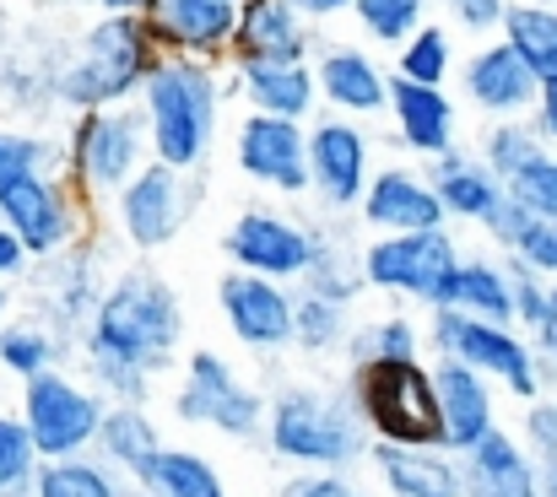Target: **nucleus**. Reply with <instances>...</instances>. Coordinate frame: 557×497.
I'll return each mask as SVG.
<instances>
[{
  "label": "nucleus",
  "mask_w": 557,
  "mask_h": 497,
  "mask_svg": "<svg viewBox=\"0 0 557 497\" xmlns=\"http://www.w3.org/2000/svg\"><path fill=\"white\" fill-rule=\"evenodd\" d=\"M509 265V282H515V331H531V340L547 325V309H553V276L531 271L520 254H504Z\"/></svg>",
  "instance_id": "41"
},
{
  "label": "nucleus",
  "mask_w": 557,
  "mask_h": 497,
  "mask_svg": "<svg viewBox=\"0 0 557 497\" xmlns=\"http://www.w3.org/2000/svg\"><path fill=\"white\" fill-rule=\"evenodd\" d=\"M38 471H44V455H38L22 411L0 406V497H33Z\"/></svg>",
  "instance_id": "39"
},
{
  "label": "nucleus",
  "mask_w": 557,
  "mask_h": 497,
  "mask_svg": "<svg viewBox=\"0 0 557 497\" xmlns=\"http://www.w3.org/2000/svg\"><path fill=\"white\" fill-rule=\"evenodd\" d=\"M185 309L158 271H120L82 331V357L92 384L120 406H147L152 378L180 357Z\"/></svg>",
  "instance_id": "1"
},
{
  "label": "nucleus",
  "mask_w": 557,
  "mask_h": 497,
  "mask_svg": "<svg viewBox=\"0 0 557 497\" xmlns=\"http://www.w3.org/2000/svg\"><path fill=\"white\" fill-rule=\"evenodd\" d=\"M444 200L433 189V178H422L417 167H379L363 200V222L373 233H433L444 227Z\"/></svg>",
  "instance_id": "21"
},
{
  "label": "nucleus",
  "mask_w": 557,
  "mask_h": 497,
  "mask_svg": "<svg viewBox=\"0 0 557 497\" xmlns=\"http://www.w3.org/2000/svg\"><path fill=\"white\" fill-rule=\"evenodd\" d=\"M460 465H466V497H542L536 455L509 427H493L476 449L460 455Z\"/></svg>",
  "instance_id": "25"
},
{
  "label": "nucleus",
  "mask_w": 557,
  "mask_h": 497,
  "mask_svg": "<svg viewBox=\"0 0 557 497\" xmlns=\"http://www.w3.org/2000/svg\"><path fill=\"white\" fill-rule=\"evenodd\" d=\"M152 497H227V482L200 449H163V460L147 476Z\"/></svg>",
  "instance_id": "36"
},
{
  "label": "nucleus",
  "mask_w": 557,
  "mask_h": 497,
  "mask_svg": "<svg viewBox=\"0 0 557 497\" xmlns=\"http://www.w3.org/2000/svg\"><path fill=\"white\" fill-rule=\"evenodd\" d=\"M498 33H504V44L531 65V76H536V82H557V5L515 0Z\"/></svg>",
  "instance_id": "30"
},
{
  "label": "nucleus",
  "mask_w": 557,
  "mask_h": 497,
  "mask_svg": "<svg viewBox=\"0 0 557 497\" xmlns=\"http://www.w3.org/2000/svg\"><path fill=\"white\" fill-rule=\"evenodd\" d=\"M455 71V38L444 22H428L417 27L406 44H400V60H395V76L400 82H422V87H444Z\"/></svg>",
  "instance_id": "38"
},
{
  "label": "nucleus",
  "mask_w": 557,
  "mask_h": 497,
  "mask_svg": "<svg viewBox=\"0 0 557 497\" xmlns=\"http://www.w3.org/2000/svg\"><path fill=\"white\" fill-rule=\"evenodd\" d=\"M293 346L304 357L347 351L352 346V309L336 303V298H320V293H298V335H293Z\"/></svg>",
  "instance_id": "35"
},
{
  "label": "nucleus",
  "mask_w": 557,
  "mask_h": 497,
  "mask_svg": "<svg viewBox=\"0 0 557 497\" xmlns=\"http://www.w3.org/2000/svg\"><path fill=\"white\" fill-rule=\"evenodd\" d=\"M536 351H542L547 362H557V282H553V309H547V325H542V335H536Z\"/></svg>",
  "instance_id": "49"
},
{
  "label": "nucleus",
  "mask_w": 557,
  "mask_h": 497,
  "mask_svg": "<svg viewBox=\"0 0 557 497\" xmlns=\"http://www.w3.org/2000/svg\"><path fill=\"white\" fill-rule=\"evenodd\" d=\"M33 265V254H27V244L0 222V282H22V271Z\"/></svg>",
  "instance_id": "47"
},
{
  "label": "nucleus",
  "mask_w": 557,
  "mask_h": 497,
  "mask_svg": "<svg viewBox=\"0 0 557 497\" xmlns=\"http://www.w3.org/2000/svg\"><path fill=\"white\" fill-rule=\"evenodd\" d=\"M460 265H466V254H460V238L449 227H433V233H379L373 244H363V276H369L373 293L411 298L428 314L449 309V287H455Z\"/></svg>",
  "instance_id": "8"
},
{
  "label": "nucleus",
  "mask_w": 557,
  "mask_h": 497,
  "mask_svg": "<svg viewBox=\"0 0 557 497\" xmlns=\"http://www.w3.org/2000/svg\"><path fill=\"white\" fill-rule=\"evenodd\" d=\"M0 222L27 244L33 260H60L82 244V189L49 167H27L0 184Z\"/></svg>",
  "instance_id": "11"
},
{
  "label": "nucleus",
  "mask_w": 557,
  "mask_h": 497,
  "mask_svg": "<svg viewBox=\"0 0 557 497\" xmlns=\"http://www.w3.org/2000/svg\"><path fill=\"white\" fill-rule=\"evenodd\" d=\"M65 357V335L49 331L44 320H5L0 325V373H11L16 384H33L38 373L60 368Z\"/></svg>",
  "instance_id": "31"
},
{
  "label": "nucleus",
  "mask_w": 557,
  "mask_h": 497,
  "mask_svg": "<svg viewBox=\"0 0 557 497\" xmlns=\"http://www.w3.org/2000/svg\"><path fill=\"white\" fill-rule=\"evenodd\" d=\"M358 27L379 44H406L417 27H428V0H358Z\"/></svg>",
  "instance_id": "40"
},
{
  "label": "nucleus",
  "mask_w": 557,
  "mask_h": 497,
  "mask_svg": "<svg viewBox=\"0 0 557 497\" xmlns=\"http://www.w3.org/2000/svg\"><path fill=\"white\" fill-rule=\"evenodd\" d=\"M509 5H515V0H444V11H449L455 27H466V33H493V27H504Z\"/></svg>",
  "instance_id": "46"
},
{
  "label": "nucleus",
  "mask_w": 557,
  "mask_h": 497,
  "mask_svg": "<svg viewBox=\"0 0 557 497\" xmlns=\"http://www.w3.org/2000/svg\"><path fill=\"white\" fill-rule=\"evenodd\" d=\"M433 389H438V422H444V449L466 455L476 449L498 422V400H493V378L466 368L460 357H433Z\"/></svg>",
  "instance_id": "17"
},
{
  "label": "nucleus",
  "mask_w": 557,
  "mask_h": 497,
  "mask_svg": "<svg viewBox=\"0 0 557 497\" xmlns=\"http://www.w3.org/2000/svg\"><path fill=\"white\" fill-rule=\"evenodd\" d=\"M358 0H298V11L309 16V22H320V16H336V11H352Z\"/></svg>",
  "instance_id": "50"
},
{
  "label": "nucleus",
  "mask_w": 557,
  "mask_h": 497,
  "mask_svg": "<svg viewBox=\"0 0 557 497\" xmlns=\"http://www.w3.org/2000/svg\"><path fill=\"white\" fill-rule=\"evenodd\" d=\"M174 417L189 422V427H211L233 444H249V438H265L271 406L222 351L195 346L185 357V384L174 395Z\"/></svg>",
  "instance_id": "10"
},
{
  "label": "nucleus",
  "mask_w": 557,
  "mask_h": 497,
  "mask_svg": "<svg viewBox=\"0 0 557 497\" xmlns=\"http://www.w3.org/2000/svg\"><path fill=\"white\" fill-rule=\"evenodd\" d=\"M125 497H152L147 487H125Z\"/></svg>",
  "instance_id": "54"
},
{
  "label": "nucleus",
  "mask_w": 557,
  "mask_h": 497,
  "mask_svg": "<svg viewBox=\"0 0 557 497\" xmlns=\"http://www.w3.org/2000/svg\"><path fill=\"white\" fill-rule=\"evenodd\" d=\"M163 60V44L152 38V22L147 16H98L76 49L71 65L54 71L49 92L76 109V114H92V109H120L131 103L147 76L158 71Z\"/></svg>",
  "instance_id": "3"
},
{
  "label": "nucleus",
  "mask_w": 557,
  "mask_h": 497,
  "mask_svg": "<svg viewBox=\"0 0 557 497\" xmlns=\"http://www.w3.org/2000/svg\"><path fill=\"white\" fill-rule=\"evenodd\" d=\"M536 476H542V497H557V455L536 460Z\"/></svg>",
  "instance_id": "52"
},
{
  "label": "nucleus",
  "mask_w": 557,
  "mask_h": 497,
  "mask_svg": "<svg viewBox=\"0 0 557 497\" xmlns=\"http://www.w3.org/2000/svg\"><path fill=\"white\" fill-rule=\"evenodd\" d=\"M233 92L249 103V114H276V120H314L320 103V76L309 60H233Z\"/></svg>",
  "instance_id": "19"
},
{
  "label": "nucleus",
  "mask_w": 557,
  "mask_h": 497,
  "mask_svg": "<svg viewBox=\"0 0 557 497\" xmlns=\"http://www.w3.org/2000/svg\"><path fill=\"white\" fill-rule=\"evenodd\" d=\"M309 16L298 0H244L238 5V38L233 60H309Z\"/></svg>",
  "instance_id": "26"
},
{
  "label": "nucleus",
  "mask_w": 557,
  "mask_h": 497,
  "mask_svg": "<svg viewBox=\"0 0 557 497\" xmlns=\"http://www.w3.org/2000/svg\"><path fill=\"white\" fill-rule=\"evenodd\" d=\"M265 444L293 471H352L373 449L347 384H282L271 395Z\"/></svg>",
  "instance_id": "2"
},
{
  "label": "nucleus",
  "mask_w": 557,
  "mask_h": 497,
  "mask_svg": "<svg viewBox=\"0 0 557 497\" xmlns=\"http://www.w3.org/2000/svg\"><path fill=\"white\" fill-rule=\"evenodd\" d=\"M282 497H369L358 482H352V471H298Z\"/></svg>",
  "instance_id": "45"
},
{
  "label": "nucleus",
  "mask_w": 557,
  "mask_h": 497,
  "mask_svg": "<svg viewBox=\"0 0 557 497\" xmlns=\"http://www.w3.org/2000/svg\"><path fill=\"white\" fill-rule=\"evenodd\" d=\"M553 158V141L536 131V120H498L487 136H482V163L504 178V189L515 178H525L531 167H542Z\"/></svg>",
  "instance_id": "32"
},
{
  "label": "nucleus",
  "mask_w": 557,
  "mask_h": 497,
  "mask_svg": "<svg viewBox=\"0 0 557 497\" xmlns=\"http://www.w3.org/2000/svg\"><path fill=\"white\" fill-rule=\"evenodd\" d=\"M389 120H395V136L406 152L417 158H444L455 152V131H460V114L449 103L444 87H422V82H389Z\"/></svg>",
  "instance_id": "24"
},
{
  "label": "nucleus",
  "mask_w": 557,
  "mask_h": 497,
  "mask_svg": "<svg viewBox=\"0 0 557 497\" xmlns=\"http://www.w3.org/2000/svg\"><path fill=\"white\" fill-rule=\"evenodd\" d=\"M428 351L433 357H460L466 368L487 373L493 384H504L525 406L536 395H547V357L515 325H493V320H476V314H460V309H433Z\"/></svg>",
  "instance_id": "6"
},
{
  "label": "nucleus",
  "mask_w": 557,
  "mask_h": 497,
  "mask_svg": "<svg viewBox=\"0 0 557 497\" xmlns=\"http://www.w3.org/2000/svg\"><path fill=\"white\" fill-rule=\"evenodd\" d=\"M238 5H244V0H238Z\"/></svg>",
  "instance_id": "57"
},
{
  "label": "nucleus",
  "mask_w": 557,
  "mask_h": 497,
  "mask_svg": "<svg viewBox=\"0 0 557 497\" xmlns=\"http://www.w3.org/2000/svg\"><path fill=\"white\" fill-rule=\"evenodd\" d=\"M103 5V16H147L152 11V0H98Z\"/></svg>",
  "instance_id": "51"
},
{
  "label": "nucleus",
  "mask_w": 557,
  "mask_h": 497,
  "mask_svg": "<svg viewBox=\"0 0 557 497\" xmlns=\"http://www.w3.org/2000/svg\"><path fill=\"white\" fill-rule=\"evenodd\" d=\"M163 433H158V422L147 417V406H109V417H103V433H98V455L120 471V476H131L136 487H147V476H152V465L163 460Z\"/></svg>",
  "instance_id": "28"
},
{
  "label": "nucleus",
  "mask_w": 557,
  "mask_h": 497,
  "mask_svg": "<svg viewBox=\"0 0 557 497\" xmlns=\"http://www.w3.org/2000/svg\"><path fill=\"white\" fill-rule=\"evenodd\" d=\"M531 5H557V0H531Z\"/></svg>",
  "instance_id": "55"
},
{
  "label": "nucleus",
  "mask_w": 557,
  "mask_h": 497,
  "mask_svg": "<svg viewBox=\"0 0 557 497\" xmlns=\"http://www.w3.org/2000/svg\"><path fill=\"white\" fill-rule=\"evenodd\" d=\"M309 178L325 211H363L373 184L369 131L347 114H325L309 125Z\"/></svg>",
  "instance_id": "14"
},
{
  "label": "nucleus",
  "mask_w": 557,
  "mask_h": 497,
  "mask_svg": "<svg viewBox=\"0 0 557 497\" xmlns=\"http://www.w3.org/2000/svg\"><path fill=\"white\" fill-rule=\"evenodd\" d=\"M304 293H320V298H336V303L352 309L363 293H373L369 276H363V249L352 254V249H342V244H331L320 233V254H314V265L304 276Z\"/></svg>",
  "instance_id": "37"
},
{
  "label": "nucleus",
  "mask_w": 557,
  "mask_h": 497,
  "mask_svg": "<svg viewBox=\"0 0 557 497\" xmlns=\"http://www.w3.org/2000/svg\"><path fill=\"white\" fill-rule=\"evenodd\" d=\"M141 109L152 125V158L180 173L211 158L216 141V114H222V82L211 71V60L200 54H163L158 71L141 87Z\"/></svg>",
  "instance_id": "4"
},
{
  "label": "nucleus",
  "mask_w": 557,
  "mask_h": 497,
  "mask_svg": "<svg viewBox=\"0 0 557 497\" xmlns=\"http://www.w3.org/2000/svg\"><path fill=\"white\" fill-rule=\"evenodd\" d=\"M147 163H152V125L141 103L92 109L76 120L65 141V173L82 195H120Z\"/></svg>",
  "instance_id": "7"
},
{
  "label": "nucleus",
  "mask_w": 557,
  "mask_h": 497,
  "mask_svg": "<svg viewBox=\"0 0 557 497\" xmlns=\"http://www.w3.org/2000/svg\"><path fill=\"white\" fill-rule=\"evenodd\" d=\"M515 254H520L531 271H542V276L557 282V216H531V227H525V238H520Z\"/></svg>",
  "instance_id": "44"
},
{
  "label": "nucleus",
  "mask_w": 557,
  "mask_h": 497,
  "mask_svg": "<svg viewBox=\"0 0 557 497\" xmlns=\"http://www.w3.org/2000/svg\"><path fill=\"white\" fill-rule=\"evenodd\" d=\"M422 346H428V331L411 314H379V320L352 331L347 357L352 362H417Z\"/></svg>",
  "instance_id": "34"
},
{
  "label": "nucleus",
  "mask_w": 557,
  "mask_h": 497,
  "mask_svg": "<svg viewBox=\"0 0 557 497\" xmlns=\"http://www.w3.org/2000/svg\"><path fill=\"white\" fill-rule=\"evenodd\" d=\"M428 178H433L444 211L460 216V222H487V216L504 206V195H509L504 178H498L493 167L482 163V158H466V152L433 158V163H428Z\"/></svg>",
  "instance_id": "27"
},
{
  "label": "nucleus",
  "mask_w": 557,
  "mask_h": 497,
  "mask_svg": "<svg viewBox=\"0 0 557 497\" xmlns=\"http://www.w3.org/2000/svg\"><path fill=\"white\" fill-rule=\"evenodd\" d=\"M109 395L98 384H82L76 373L65 368H49L38 373L33 384H22V422L38 444L44 460H76V455H92L98 449V433H103V417H109Z\"/></svg>",
  "instance_id": "9"
},
{
  "label": "nucleus",
  "mask_w": 557,
  "mask_h": 497,
  "mask_svg": "<svg viewBox=\"0 0 557 497\" xmlns=\"http://www.w3.org/2000/svg\"><path fill=\"white\" fill-rule=\"evenodd\" d=\"M216 309L227 320V335L249 351H287L298 335V298L287 293V282L271 276H249V271H227L216 282Z\"/></svg>",
  "instance_id": "15"
},
{
  "label": "nucleus",
  "mask_w": 557,
  "mask_h": 497,
  "mask_svg": "<svg viewBox=\"0 0 557 497\" xmlns=\"http://www.w3.org/2000/svg\"><path fill=\"white\" fill-rule=\"evenodd\" d=\"M5 314H11V287L0 282V325H5Z\"/></svg>",
  "instance_id": "53"
},
{
  "label": "nucleus",
  "mask_w": 557,
  "mask_h": 497,
  "mask_svg": "<svg viewBox=\"0 0 557 497\" xmlns=\"http://www.w3.org/2000/svg\"><path fill=\"white\" fill-rule=\"evenodd\" d=\"M314 76H320V98L347 114V120H369V114H389V82L384 65L373 60L369 49L358 44H336L314 60Z\"/></svg>",
  "instance_id": "22"
},
{
  "label": "nucleus",
  "mask_w": 557,
  "mask_h": 497,
  "mask_svg": "<svg viewBox=\"0 0 557 497\" xmlns=\"http://www.w3.org/2000/svg\"><path fill=\"white\" fill-rule=\"evenodd\" d=\"M147 22L163 54L211 60L216 49H233L238 38V0H152Z\"/></svg>",
  "instance_id": "20"
},
{
  "label": "nucleus",
  "mask_w": 557,
  "mask_h": 497,
  "mask_svg": "<svg viewBox=\"0 0 557 497\" xmlns=\"http://www.w3.org/2000/svg\"><path fill=\"white\" fill-rule=\"evenodd\" d=\"M520 438L525 449L542 460V455H557V395H536L520 417Z\"/></svg>",
  "instance_id": "43"
},
{
  "label": "nucleus",
  "mask_w": 557,
  "mask_h": 497,
  "mask_svg": "<svg viewBox=\"0 0 557 497\" xmlns=\"http://www.w3.org/2000/svg\"><path fill=\"white\" fill-rule=\"evenodd\" d=\"M233 163L244 178H255L276 195L314 189V178H309V125H298V120L244 114L238 131H233Z\"/></svg>",
  "instance_id": "16"
},
{
  "label": "nucleus",
  "mask_w": 557,
  "mask_h": 497,
  "mask_svg": "<svg viewBox=\"0 0 557 497\" xmlns=\"http://www.w3.org/2000/svg\"><path fill=\"white\" fill-rule=\"evenodd\" d=\"M460 87L471 98V109H482L493 125L498 120H525L542 98V82L531 76V65L498 38V44H482L466 65H460Z\"/></svg>",
  "instance_id": "18"
},
{
  "label": "nucleus",
  "mask_w": 557,
  "mask_h": 497,
  "mask_svg": "<svg viewBox=\"0 0 557 497\" xmlns=\"http://www.w3.org/2000/svg\"><path fill=\"white\" fill-rule=\"evenodd\" d=\"M373 476L389 497H466V465L449 449H417V444H373Z\"/></svg>",
  "instance_id": "23"
},
{
  "label": "nucleus",
  "mask_w": 557,
  "mask_h": 497,
  "mask_svg": "<svg viewBox=\"0 0 557 497\" xmlns=\"http://www.w3.org/2000/svg\"><path fill=\"white\" fill-rule=\"evenodd\" d=\"M195 206H200L195 173H180V167L152 158V163L114 195V222H120V233H125L131 249L158 254V249H169L189 222H195Z\"/></svg>",
  "instance_id": "12"
},
{
  "label": "nucleus",
  "mask_w": 557,
  "mask_h": 497,
  "mask_svg": "<svg viewBox=\"0 0 557 497\" xmlns=\"http://www.w3.org/2000/svg\"><path fill=\"white\" fill-rule=\"evenodd\" d=\"M33 497H125V482L92 449V455H76V460H44Z\"/></svg>",
  "instance_id": "33"
},
{
  "label": "nucleus",
  "mask_w": 557,
  "mask_h": 497,
  "mask_svg": "<svg viewBox=\"0 0 557 497\" xmlns=\"http://www.w3.org/2000/svg\"><path fill=\"white\" fill-rule=\"evenodd\" d=\"M553 173H557V147H553Z\"/></svg>",
  "instance_id": "56"
},
{
  "label": "nucleus",
  "mask_w": 557,
  "mask_h": 497,
  "mask_svg": "<svg viewBox=\"0 0 557 497\" xmlns=\"http://www.w3.org/2000/svg\"><path fill=\"white\" fill-rule=\"evenodd\" d=\"M347 395H352L373 444L444 449L433 362H422V357L417 362H352L347 368Z\"/></svg>",
  "instance_id": "5"
},
{
  "label": "nucleus",
  "mask_w": 557,
  "mask_h": 497,
  "mask_svg": "<svg viewBox=\"0 0 557 497\" xmlns=\"http://www.w3.org/2000/svg\"><path fill=\"white\" fill-rule=\"evenodd\" d=\"M54 147L44 136H27V131H0V184L27 173V167H49Z\"/></svg>",
  "instance_id": "42"
},
{
  "label": "nucleus",
  "mask_w": 557,
  "mask_h": 497,
  "mask_svg": "<svg viewBox=\"0 0 557 497\" xmlns=\"http://www.w3.org/2000/svg\"><path fill=\"white\" fill-rule=\"evenodd\" d=\"M222 249H227L233 271L271 276V282H304L314 254H320V227H304V222H293L287 211H271V206H249L222 233Z\"/></svg>",
  "instance_id": "13"
},
{
  "label": "nucleus",
  "mask_w": 557,
  "mask_h": 497,
  "mask_svg": "<svg viewBox=\"0 0 557 497\" xmlns=\"http://www.w3.org/2000/svg\"><path fill=\"white\" fill-rule=\"evenodd\" d=\"M531 120H536V131H542V136L557 147V82H542V98H536Z\"/></svg>",
  "instance_id": "48"
},
{
  "label": "nucleus",
  "mask_w": 557,
  "mask_h": 497,
  "mask_svg": "<svg viewBox=\"0 0 557 497\" xmlns=\"http://www.w3.org/2000/svg\"><path fill=\"white\" fill-rule=\"evenodd\" d=\"M449 309L460 314H476V320H493V325H515V282H509V265L504 260H466L455 271V287H449Z\"/></svg>",
  "instance_id": "29"
}]
</instances>
